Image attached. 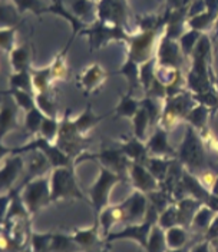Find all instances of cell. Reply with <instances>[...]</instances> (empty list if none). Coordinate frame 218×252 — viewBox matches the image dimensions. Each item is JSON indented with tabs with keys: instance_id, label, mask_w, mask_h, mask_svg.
Returning <instances> with one entry per match:
<instances>
[{
	"instance_id": "obj_4",
	"label": "cell",
	"mask_w": 218,
	"mask_h": 252,
	"mask_svg": "<svg viewBox=\"0 0 218 252\" xmlns=\"http://www.w3.org/2000/svg\"><path fill=\"white\" fill-rule=\"evenodd\" d=\"M65 63H63V58L62 56H59V59L56 61L55 63V66H53V73H55V76L56 78H62L63 75H65Z\"/></svg>"
},
{
	"instance_id": "obj_1",
	"label": "cell",
	"mask_w": 218,
	"mask_h": 252,
	"mask_svg": "<svg viewBox=\"0 0 218 252\" xmlns=\"http://www.w3.org/2000/svg\"><path fill=\"white\" fill-rule=\"evenodd\" d=\"M152 39H154V32H148L140 36L134 45H132V58L134 59H145L148 56V52L152 46Z\"/></svg>"
},
{
	"instance_id": "obj_3",
	"label": "cell",
	"mask_w": 218,
	"mask_h": 252,
	"mask_svg": "<svg viewBox=\"0 0 218 252\" xmlns=\"http://www.w3.org/2000/svg\"><path fill=\"white\" fill-rule=\"evenodd\" d=\"M17 6L20 10H25V9H31L33 12H39L42 9V3L40 0H16Z\"/></svg>"
},
{
	"instance_id": "obj_2",
	"label": "cell",
	"mask_w": 218,
	"mask_h": 252,
	"mask_svg": "<svg viewBox=\"0 0 218 252\" xmlns=\"http://www.w3.org/2000/svg\"><path fill=\"white\" fill-rule=\"evenodd\" d=\"M28 61H29V56H28V52H26V49H25V47L17 49V50L13 52V64H15L19 70L25 69V66H26Z\"/></svg>"
}]
</instances>
